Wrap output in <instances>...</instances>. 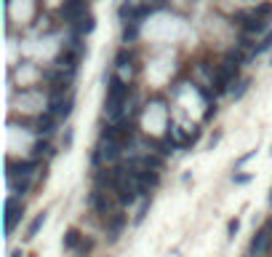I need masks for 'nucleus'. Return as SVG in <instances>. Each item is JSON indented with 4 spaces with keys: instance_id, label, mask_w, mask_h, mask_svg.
<instances>
[{
    "instance_id": "f257e3e1",
    "label": "nucleus",
    "mask_w": 272,
    "mask_h": 257,
    "mask_svg": "<svg viewBox=\"0 0 272 257\" xmlns=\"http://www.w3.org/2000/svg\"><path fill=\"white\" fill-rule=\"evenodd\" d=\"M125 100H128V86H125L123 78L112 75L110 86H107V100H104V110H107V115L112 118V121H120L123 118Z\"/></svg>"
},
{
    "instance_id": "f03ea898",
    "label": "nucleus",
    "mask_w": 272,
    "mask_h": 257,
    "mask_svg": "<svg viewBox=\"0 0 272 257\" xmlns=\"http://www.w3.org/2000/svg\"><path fill=\"white\" fill-rule=\"evenodd\" d=\"M85 14H88V11H85V0H64L62 8H59V16L67 24H72V27H75Z\"/></svg>"
},
{
    "instance_id": "7ed1b4c3",
    "label": "nucleus",
    "mask_w": 272,
    "mask_h": 257,
    "mask_svg": "<svg viewBox=\"0 0 272 257\" xmlns=\"http://www.w3.org/2000/svg\"><path fill=\"white\" fill-rule=\"evenodd\" d=\"M22 214H24V204L19 201L16 196H8V199H5V236L14 233L16 222L22 220Z\"/></svg>"
},
{
    "instance_id": "20e7f679",
    "label": "nucleus",
    "mask_w": 272,
    "mask_h": 257,
    "mask_svg": "<svg viewBox=\"0 0 272 257\" xmlns=\"http://www.w3.org/2000/svg\"><path fill=\"white\" fill-rule=\"evenodd\" d=\"M72 107H75V97L67 94V97H51L48 102V113L56 115V118H70Z\"/></svg>"
},
{
    "instance_id": "39448f33",
    "label": "nucleus",
    "mask_w": 272,
    "mask_h": 257,
    "mask_svg": "<svg viewBox=\"0 0 272 257\" xmlns=\"http://www.w3.org/2000/svg\"><path fill=\"white\" fill-rule=\"evenodd\" d=\"M78 62H80V51L78 49H64V51H59L56 54V59H54V64L59 70H75L78 67Z\"/></svg>"
},
{
    "instance_id": "423d86ee",
    "label": "nucleus",
    "mask_w": 272,
    "mask_h": 257,
    "mask_svg": "<svg viewBox=\"0 0 272 257\" xmlns=\"http://www.w3.org/2000/svg\"><path fill=\"white\" fill-rule=\"evenodd\" d=\"M88 204H91V209H94L96 214H104V217H110V196H107V190H94L91 193V199H88Z\"/></svg>"
},
{
    "instance_id": "0eeeda50",
    "label": "nucleus",
    "mask_w": 272,
    "mask_h": 257,
    "mask_svg": "<svg viewBox=\"0 0 272 257\" xmlns=\"http://www.w3.org/2000/svg\"><path fill=\"white\" fill-rule=\"evenodd\" d=\"M56 121H59V118H56V115H51L48 110H45V113H40V115L35 118V131H38V134H45V137L54 134Z\"/></svg>"
},
{
    "instance_id": "6e6552de",
    "label": "nucleus",
    "mask_w": 272,
    "mask_h": 257,
    "mask_svg": "<svg viewBox=\"0 0 272 257\" xmlns=\"http://www.w3.org/2000/svg\"><path fill=\"white\" fill-rule=\"evenodd\" d=\"M120 148H123L120 142H107V140H102V145H99V153H102L104 161H115V158L120 155Z\"/></svg>"
},
{
    "instance_id": "1a4fd4ad",
    "label": "nucleus",
    "mask_w": 272,
    "mask_h": 257,
    "mask_svg": "<svg viewBox=\"0 0 272 257\" xmlns=\"http://www.w3.org/2000/svg\"><path fill=\"white\" fill-rule=\"evenodd\" d=\"M267 244H270V230L262 228V230L254 236V241H251V252H254V255H262L264 249H267Z\"/></svg>"
},
{
    "instance_id": "9d476101",
    "label": "nucleus",
    "mask_w": 272,
    "mask_h": 257,
    "mask_svg": "<svg viewBox=\"0 0 272 257\" xmlns=\"http://www.w3.org/2000/svg\"><path fill=\"white\" fill-rule=\"evenodd\" d=\"M80 244H83V233L78 228H67V233H64V249H80Z\"/></svg>"
},
{
    "instance_id": "9b49d317",
    "label": "nucleus",
    "mask_w": 272,
    "mask_h": 257,
    "mask_svg": "<svg viewBox=\"0 0 272 257\" xmlns=\"http://www.w3.org/2000/svg\"><path fill=\"white\" fill-rule=\"evenodd\" d=\"M96 30V16L94 14H85L80 22L75 24V35H91Z\"/></svg>"
},
{
    "instance_id": "f8f14e48",
    "label": "nucleus",
    "mask_w": 272,
    "mask_h": 257,
    "mask_svg": "<svg viewBox=\"0 0 272 257\" xmlns=\"http://www.w3.org/2000/svg\"><path fill=\"white\" fill-rule=\"evenodd\" d=\"M43 222H45V212H40V214L35 217V220L30 222V228H27V236H24V239H35V236H38V230L43 228Z\"/></svg>"
},
{
    "instance_id": "ddd939ff",
    "label": "nucleus",
    "mask_w": 272,
    "mask_h": 257,
    "mask_svg": "<svg viewBox=\"0 0 272 257\" xmlns=\"http://www.w3.org/2000/svg\"><path fill=\"white\" fill-rule=\"evenodd\" d=\"M136 35H139V24H136V22H128V24L123 27V43L136 41Z\"/></svg>"
},
{
    "instance_id": "4468645a",
    "label": "nucleus",
    "mask_w": 272,
    "mask_h": 257,
    "mask_svg": "<svg viewBox=\"0 0 272 257\" xmlns=\"http://www.w3.org/2000/svg\"><path fill=\"white\" fill-rule=\"evenodd\" d=\"M51 150V145L45 142V140H38L35 145H32V158H38V161H40V155H45Z\"/></svg>"
},
{
    "instance_id": "2eb2a0df",
    "label": "nucleus",
    "mask_w": 272,
    "mask_h": 257,
    "mask_svg": "<svg viewBox=\"0 0 272 257\" xmlns=\"http://www.w3.org/2000/svg\"><path fill=\"white\" fill-rule=\"evenodd\" d=\"M123 225H125V214L117 212V214H112V217H110V230H112V233H117V230H120Z\"/></svg>"
},
{
    "instance_id": "dca6fc26",
    "label": "nucleus",
    "mask_w": 272,
    "mask_h": 257,
    "mask_svg": "<svg viewBox=\"0 0 272 257\" xmlns=\"http://www.w3.org/2000/svg\"><path fill=\"white\" fill-rule=\"evenodd\" d=\"M256 16L259 19H264V22H270V16H272V3H262V5H256Z\"/></svg>"
},
{
    "instance_id": "f3484780",
    "label": "nucleus",
    "mask_w": 272,
    "mask_h": 257,
    "mask_svg": "<svg viewBox=\"0 0 272 257\" xmlns=\"http://www.w3.org/2000/svg\"><path fill=\"white\" fill-rule=\"evenodd\" d=\"M270 46H272V30H270V32H267V35H264V38H262V43H259V46H256V51H254V54H262V51H267V49H270Z\"/></svg>"
},
{
    "instance_id": "a211bd4d",
    "label": "nucleus",
    "mask_w": 272,
    "mask_h": 257,
    "mask_svg": "<svg viewBox=\"0 0 272 257\" xmlns=\"http://www.w3.org/2000/svg\"><path fill=\"white\" fill-rule=\"evenodd\" d=\"M237 230H240V220L235 217V220H230V222H227V233H230V239H235Z\"/></svg>"
},
{
    "instance_id": "6ab92c4d",
    "label": "nucleus",
    "mask_w": 272,
    "mask_h": 257,
    "mask_svg": "<svg viewBox=\"0 0 272 257\" xmlns=\"http://www.w3.org/2000/svg\"><path fill=\"white\" fill-rule=\"evenodd\" d=\"M248 86H251V81H240V83H237V89L232 91V94H235V100H240L245 91H248Z\"/></svg>"
},
{
    "instance_id": "aec40b11",
    "label": "nucleus",
    "mask_w": 272,
    "mask_h": 257,
    "mask_svg": "<svg viewBox=\"0 0 272 257\" xmlns=\"http://www.w3.org/2000/svg\"><path fill=\"white\" fill-rule=\"evenodd\" d=\"M128 59H131V54H128V51H120V54H117V59H115V64H117V67H125V62H128Z\"/></svg>"
},
{
    "instance_id": "412c9836",
    "label": "nucleus",
    "mask_w": 272,
    "mask_h": 257,
    "mask_svg": "<svg viewBox=\"0 0 272 257\" xmlns=\"http://www.w3.org/2000/svg\"><path fill=\"white\" fill-rule=\"evenodd\" d=\"M248 180H251L248 174H235V177H232V182H235V185H245Z\"/></svg>"
},
{
    "instance_id": "4be33fe9",
    "label": "nucleus",
    "mask_w": 272,
    "mask_h": 257,
    "mask_svg": "<svg viewBox=\"0 0 272 257\" xmlns=\"http://www.w3.org/2000/svg\"><path fill=\"white\" fill-rule=\"evenodd\" d=\"M11 257H22V252H14V255H11Z\"/></svg>"
},
{
    "instance_id": "5701e85b",
    "label": "nucleus",
    "mask_w": 272,
    "mask_h": 257,
    "mask_svg": "<svg viewBox=\"0 0 272 257\" xmlns=\"http://www.w3.org/2000/svg\"><path fill=\"white\" fill-rule=\"evenodd\" d=\"M270 206H272V190H270Z\"/></svg>"
},
{
    "instance_id": "b1692460",
    "label": "nucleus",
    "mask_w": 272,
    "mask_h": 257,
    "mask_svg": "<svg viewBox=\"0 0 272 257\" xmlns=\"http://www.w3.org/2000/svg\"><path fill=\"white\" fill-rule=\"evenodd\" d=\"M270 64H272V56H270Z\"/></svg>"
},
{
    "instance_id": "393cba45",
    "label": "nucleus",
    "mask_w": 272,
    "mask_h": 257,
    "mask_svg": "<svg viewBox=\"0 0 272 257\" xmlns=\"http://www.w3.org/2000/svg\"><path fill=\"white\" fill-rule=\"evenodd\" d=\"M270 153H272V150H270Z\"/></svg>"
}]
</instances>
